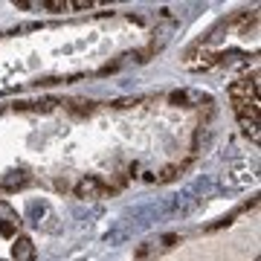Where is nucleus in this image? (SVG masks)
Returning <instances> with one entry per match:
<instances>
[{
    "mask_svg": "<svg viewBox=\"0 0 261 261\" xmlns=\"http://www.w3.org/2000/svg\"><path fill=\"white\" fill-rule=\"evenodd\" d=\"M108 195V186H105L99 177H84L79 186H75V197H105Z\"/></svg>",
    "mask_w": 261,
    "mask_h": 261,
    "instance_id": "nucleus-1",
    "label": "nucleus"
},
{
    "mask_svg": "<svg viewBox=\"0 0 261 261\" xmlns=\"http://www.w3.org/2000/svg\"><path fill=\"white\" fill-rule=\"evenodd\" d=\"M12 258L15 261H35V244H32V238H27V235L15 238V244H12Z\"/></svg>",
    "mask_w": 261,
    "mask_h": 261,
    "instance_id": "nucleus-2",
    "label": "nucleus"
},
{
    "mask_svg": "<svg viewBox=\"0 0 261 261\" xmlns=\"http://www.w3.org/2000/svg\"><path fill=\"white\" fill-rule=\"evenodd\" d=\"M15 229H18V212L9 203H0V235L12 238Z\"/></svg>",
    "mask_w": 261,
    "mask_h": 261,
    "instance_id": "nucleus-3",
    "label": "nucleus"
},
{
    "mask_svg": "<svg viewBox=\"0 0 261 261\" xmlns=\"http://www.w3.org/2000/svg\"><path fill=\"white\" fill-rule=\"evenodd\" d=\"M27 183H29V177L23 174V171H9L6 177L0 180V186H3V189H9V192H15V189H23Z\"/></svg>",
    "mask_w": 261,
    "mask_h": 261,
    "instance_id": "nucleus-4",
    "label": "nucleus"
},
{
    "mask_svg": "<svg viewBox=\"0 0 261 261\" xmlns=\"http://www.w3.org/2000/svg\"><path fill=\"white\" fill-rule=\"evenodd\" d=\"M168 102H171V105H183V108H189L192 102H200V96H195L192 90H174V93L168 96Z\"/></svg>",
    "mask_w": 261,
    "mask_h": 261,
    "instance_id": "nucleus-5",
    "label": "nucleus"
},
{
    "mask_svg": "<svg viewBox=\"0 0 261 261\" xmlns=\"http://www.w3.org/2000/svg\"><path fill=\"white\" fill-rule=\"evenodd\" d=\"M238 122H241L244 137H250L252 142H258V140H261V134H258V119H238Z\"/></svg>",
    "mask_w": 261,
    "mask_h": 261,
    "instance_id": "nucleus-6",
    "label": "nucleus"
},
{
    "mask_svg": "<svg viewBox=\"0 0 261 261\" xmlns=\"http://www.w3.org/2000/svg\"><path fill=\"white\" fill-rule=\"evenodd\" d=\"M41 9L44 12H67L70 3L67 0H41Z\"/></svg>",
    "mask_w": 261,
    "mask_h": 261,
    "instance_id": "nucleus-7",
    "label": "nucleus"
},
{
    "mask_svg": "<svg viewBox=\"0 0 261 261\" xmlns=\"http://www.w3.org/2000/svg\"><path fill=\"white\" fill-rule=\"evenodd\" d=\"M93 111V102H84V99H75V102H70V113H90Z\"/></svg>",
    "mask_w": 261,
    "mask_h": 261,
    "instance_id": "nucleus-8",
    "label": "nucleus"
},
{
    "mask_svg": "<svg viewBox=\"0 0 261 261\" xmlns=\"http://www.w3.org/2000/svg\"><path fill=\"white\" fill-rule=\"evenodd\" d=\"M18 9H41V0H18Z\"/></svg>",
    "mask_w": 261,
    "mask_h": 261,
    "instance_id": "nucleus-9",
    "label": "nucleus"
}]
</instances>
